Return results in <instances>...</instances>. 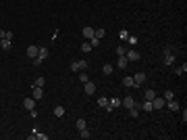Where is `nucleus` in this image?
I'll list each match as a JSON object with an SVG mask.
<instances>
[{
    "mask_svg": "<svg viewBox=\"0 0 187 140\" xmlns=\"http://www.w3.org/2000/svg\"><path fill=\"white\" fill-rule=\"evenodd\" d=\"M125 57H127L129 63H133V61H139V59H141V55H139L137 50H127V55H125Z\"/></svg>",
    "mask_w": 187,
    "mask_h": 140,
    "instance_id": "nucleus-1",
    "label": "nucleus"
},
{
    "mask_svg": "<svg viewBox=\"0 0 187 140\" xmlns=\"http://www.w3.org/2000/svg\"><path fill=\"white\" fill-rule=\"evenodd\" d=\"M83 90H85V94H90V96H92V94L96 92V84H92L90 80H87V82L83 84Z\"/></svg>",
    "mask_w": 187,
    "mask_h": 140,
    "instance_id": "nucleus-2",
    "label": "nucleus"
},
{
    "mask_svg": "<svg viewBox=\"0 0 187 140\" xmlns=\"http://www.w3.org/2000/svg\"><path fill=\"white\" fill-rule=\"evenodd\" d=\"M121 104L127 107V109H131V107H135V100H133V96H125V98L121 100Z\"/></svg>",
    "mask_w": 187,
    "mask_h": 140,
    "instance_id": "nucleus-3",
    "label": "nucleus"
},
{
    "mask_svg": "<svg viewBox=\"0 0 187 140\" xmlns=\"http://www.w3.org/2000/svg\"><path fill=\"white\" fill-rule=\"evenodd\" d=\"M164 102H166L164 98H158V96H154V98H152V107H154V109H162Z\"/></svg>",
    "mask_w": 187,
    "mask_h": 140,
    "instance_id": "nucleus-4",
    "label": "nucleus"
},
{
    "mask_svg": "<svg viewBox=\"0 0 187 140\" xmlns=\"http://www.w3.org/2000/svg\"><path fill=\"white\" fill-rule=\"evenodd\" d=\"M123 86H125V88H137V84H135L133 77H125V80H123Z\"/></svg>",
    "mask_w": 187,
    "mask_h": 140,
    "instance_id": "nucleus-5",
    "label": "nucleus"
},
{
    "mask_svg": "<svg viewBox=\"0 0 187 140\" xmlns=\"http://www.w3.org/2000/svg\"><path fill=\"white\" fill-rule=\"evenodd\" d=\"M38 55H40V48H38V46H29V48H27V57H29V59H35Z\"/></svg>",
    "mask_w": 187,
    "mask_h": 140,
    "instance_id": "nucleus-6",
    "label": "nucleus"
},
{
    "mask_svg": "<svg viewBox=\"0 0 187 140\" xmlns=\"http://www.w3.org/2000/svg\"><path fill=\"white\" fill-rule=\"evenodd\" d=\"M23 107L27 109V111L35 109V98H25V100H23Z\"/></svg>",
    "mask_w": 187,
    "mask_h": 140,
    "instance_id": "nucleus-7",
    "label": "nucleus"
},
{
    "mask_svg": "<svg viewBox=\"0 0 187 140\" xmlns=\"http://www.w3.org/2000/svg\"><path fill=\"white\" fill-rule=\"evenodd\" d=\"M31 88H33V98H35V100H40L42 96H44V90L40 88V86H31Z\"/></svg>",
    "mask_w": 187,
    "mask_h": 140,
    "instance_id": "nucleus-8",
    "label": "nucleus"
},
{
    "mask_svg": "<svg viewBox=\"0 0 187 140\" xmlns=\"http://www.w3.org/2000/svg\"><path fill=\"white\" fill-rule=\"evenodd\" d=\"M127 65H129L127 57H119V61H117V67H119V69H127Z\"/></svg>",
    "mask_w": 187,
    "mask_h": 140,
    "instance_id": "nucleus-9",
    "label": "nucleus"
},
{
    "mask_svg": "<svg viewBox=\"0 0 187 140\" xmlns=\"http://www.w3.org/2000/svg\"><path fill=\"white\" fill-rule=\"evenodd\" d=\"M94 31H96L94 27H83V38L85 40H92L94 38Z\"/></svg>",
    "mask_w": 187,
    "mask_h": 140,
    "instance_id": "nucleus-10",
    "label": "nucleus"
},
{
    "mask_svg": "<svg viewBox=\"0 0 187 140\" xmlns=\"http://www.w3.org/2000/svg\"><path fill=\"white\" fill-rule=\"evenodd\" d=\"M168 109H171V111H179V109H181V104L177 102V100L171 98V100H168Z\"/></svg>",
    "mask_w": 187,
    "mask_h": 140,
    "instance_id": "nucleus-11",
    "label": "nucleus"
},
{
    "mask_svg": "<svg viewBox=\"0 0 187 140\" xmlns=\"http://www.w3.org/2000/svg\"><path fill=\"white\" fill-rule=\"evenodd\" d=\"M133 80H135V84H137V86H141V84L146 82V73H137L135 77H133Z\"/></svg>",
    "mask_w": 187,
    "mask_h": 140,
    "instance_id": "nucleus-12",
    "label": "nucleus"
},
{
    "mask_svg": "<svg viewBox=\"0 0 187 140\" xmlns=\"http://www.w3.org/2000/svg\"><path fill=\"white\" fill-rule=\"evenodd\" d=\"M65 107H60V104H58V107H54V117H62V115H65Z\"/></svg>",
    "mask_w": 187,
    "mask_h": 140,
    "instance_id": "nucleus-13",
    "label": "nucleus"
},
{
    "mask_svg": "<svg viewBox=\"0 0 187 140\" xmlns=\"http://www.w3.org/2000/svg\"><path fill=\"white\" fill-rule=\"evenodd\" d=\"M77 67H79V71H85V69L90 67V65H87V61H85V59H81V61H77Z\"/></svg>",
    "mask_w": 187,
    "mask_h": 140,
    "instance_id": "nucleus-14",
    "label": "nucleus"
},
{
    "mask_svg": "<svg viewBox=\"0 0 187 140\" xmlns=\"http://www.w3.org/2000/svg\"><path fill=\"white\" fill-rule=\"evenodd\" d=\"M38 57H40L42 61H46V59H48V48H46V46H42V48H40V55H38Z\"/></svg>",
    "mask_w": 187,
    "mask_h": 140,
    "instance_id": "nucleus-15",
    "label": "nucleus"
},
{
    "mask_svg": "<svg viewBox=\"0 0 187 140\" xmlns=\"http://www.w3.org/2000/svg\"><path fill=\"white\" fill-rule=\"evenodd\" d=\"M106 104H108V98H106V96H100V98H98V107L106 109Z\"/></svg>",
    "mask_w": 187,
    "mask_h": 140,
    "instance_id": "nucleus-16",
    "label": "nucleus"
},
{
    "mask_svg": "<svg viewBox=\"0 0 187 140\" xmlns=\"http://www.w3.org/2000/svg\"><path fill=\"white\" fill-rule=\"evenodd\" d=\"M0 46H2V50H11V40H0Z\"/></svg>",
    "mask_w": 187,
    "mask_h": 140,
    "instance_id": "nucleus-17",
    "label": "nucleus"
},
{
    "mask_svg": "<svg viewBox=\"0 0 187 140\" xmlns=\"http://www.w3.org/2000/svg\"><path fill=\"white\" fill-rule=\"evenodd\" d=\"M75 126H77V130H83V128H87V121L85 119H77Z\"/></svg>",
    "mask_w": 187,
    "mask_h": 140,
    "instance_id": "nucleus-18",
    "label": "nucleus"
},
{
    "mask_svg": "<svg viewBox=\"0 0 187 140\" xmlns=\"http://www.w3.org/2000/svg\"><path fill=\"white\" fill-rule=\"evenodd\" d=\"M112 69H114L112 65H104V67H102V73H104V75H110V73H112Z\"/></svg>",
    "mask_w": 187,
    "mask_h": 140,
    "instance_id": "nucleus-19",
    "label": "nucleus"
},
{
    "mask_svg": "<svg viewBox=\"0 0 187 140\" xmlns=\"http://www.w3.org/2000/svg\"><path fill=\"white\" fill-rule=\"evenodd\" d=\"M79 136H81L83 140H87V138H90L92 134H90V132H87V128H83V130H79Z\"/></svg>",
    "mask_w": 187,
    "mask_h": 140,
    "instance_id": "nucleus-20",
    "label": "nucleus"
},
{
    "mask_svg": "<svg viewBox=\"0 0 187 140\" xmlns=\"http://www.w3.org/2000/svg\"><path fill=\"white\" fill-rule=\"evenodd\" d=\"M44 84H46V80H44V77L40 75V77H38V80H35V82H33L31 86H40V88H44Z\"/></svg>",
    "mask_w": 187,
    "mask_h": 140,
    "instance_id": "nucleus-21",
    "label": "nucleus"
},
{
    "mask_svg": "<svg viewBox=\"0 0 187 140\" xmlns=\"http://www.w3.org/2000/svg\"><path fill=\"white\" fill-rule=\"evenodd\" d=\"M144 96H146V100H152L154 96H156V92H154V90H146V92H144Z\"/></svg>",
    "mask_w": 187,
    "mask_h": 140,
    "instance_id": "nucleus-22",
    "label": "nucleus"
},
{
    "mask_svg": "<svg viewBox=\"0 0 187 140\" xmlns=\"http://www.w3.org/2000/svg\"><path fill=\"white\" fill-rule=\"evenodd\" d=\"M94 36H96V38H100V40H102V38L106 36V31H104V29L100 27V29H96V31H94Z\"/></svg>",
    "mask_w": 187,
    "mask_h": 140,
    "instance_id": "nucleus-23",
    "label": "nucleus"
},
{
    "mask_svg": "<svg viewBox=\"0 0 187 140\" xmlns=\"http://www.w3.org/2000/svg\"><path fill=\"white\" fill-rule=\"evenodd\" d=\"M81 50H83V52H92V44H90V42H83V44H81Z\"/></svg>",
    "mask_w": 187,
    "mask_h": 140,
    "instance_id": "nucleus-24",
    "label": "nucleus"
},
{
    "mask_svg": "<svg viewBox=\"0 0 187 140\" xmlns=\"http://www.w3.org/2000/svg\"><path fill=\"white\" fill-rule=\"evenodd\" d=\"M117 55L119 57H125V55H127V48H125V46H117Z\"/></svg>",
    "mask_w": 187,
    "mask_h": 140,
    "instance_id": "nucleus-25",
    "label": "nucleus"
},
{
    "mask_svg": "<svg viewBox=\"0 0 187 140\" xmlns=\"http://www.w3.org/2000/svg\"><path fill=\"white\" fill-rule=\"evenodd\" d=\"M87 80H90V77H87V73H85V71H81V73H79V82H81V84H85Z\"/></svg>",
    "mask_w": 187,
    "mask_h": 140,
    "instance_id": "nucleus-26",
    "label": "nucleus"
},
{
    "mask_svg": "<svg viewBox=\"0 0 187 140\" xmlns=\"http://www.w3.org/2000/svg\"><path fill=\"white\" fill-rule=\"evenodd\" d=\"M175 71H177V75H183V73L187 71V65L183 63V67H177V69H175Z\"/></svg>",
    "mask_w": 187,
    "mask_h": 140,
    "instance_id": "nucleus-27",
    "label": "nucleus"
},
{
    "mask_svg": "<svg viewBox=\"0 0 187 140\" xmlns=\"http://www.w3.org/2000/svg\"><path fill=\"white\" fill-rule=\"evenodd\" d=\"M171 98H175V92L173 90H166L164 92V100H171Z\"/></svg>",
    "mask_w": 187,
    "mask_h": 140,
    "instance_id": "nucleus-28",
    "label": "nucleus"
},
{
    "mask_svg": "<svg viewBox=\"0 0 187 140\" xmlns=\"http://www.w3.org/2000/svg\"><path fill=\"white\" fill-rule=\"evenodd\" d=\"M127 40H129V44H131V46H135L137 42H139V38H137V36H129Z\"/></svg>",
    "mask_w": 187,
    "mask_h": 140,
    "instance_id": "nucleus-29",
    "label": "nucleus"
},
{
    "mask_svg": "<svg viewBox=\"0 0 187 140\" xmlns=\"http://www.w3.org/2000/svg\"><path fill=\"white\" fill-rule=\"evenodd\" d=\"M87 42H90V44H92V48H96L98 44H100V38H96V36H94L92 40H87Z\"/></svg>",
    "mask_w": 187,
    "mask_h": 140,
    "instance_id": "nucleus-30",
    "label": "nucleus"
},
{
    "mask_svg": "<svg viewBox=\"0 0 187 140\" xmlns=\"http://www.w3.org/2000/svg\"><path fill=\"white\" fill-rule=\"evenodd\" d=\"M119 36H121L123 40H127V38H129V31H127V29H121V31H119Z\"/></svg>",
    "mask_w": 187,
    "mask_h": 140,
    "instance_id": "nucleus-31",
    "label": "nucleus"
},
{
    "mask_svg": "<svg viewBox=\"0 0 187 140\" xmlns=\"http://www.w3.org/2000/svg\"><path fill=\"white\" fill-rule=\"evenodd\" d=\"M71 69H73V71H79V67H77V61H73V63H71Z\"/></svg>",
    "mask_w": 187,
    "mask_h": 140,
    "instance_id": "nucleus-32",
    "label": "nucleus"
},
{
    "mask_svg": "<svg viewBox=\"0 0 187 140\" xmlns=\"http://www.w3.org/2000/svg\"><path fill=\"white\" fill-rule=\"evenodd\" d=\"M35 138H40V140H48V136H46V134H35Z\"/></svg>",
    "mask_w": 187,
    "mask_h": 140,
    "instance_id": "nucleus-33",
    "label": "nucleus"
}]
</instances>
